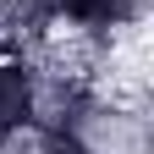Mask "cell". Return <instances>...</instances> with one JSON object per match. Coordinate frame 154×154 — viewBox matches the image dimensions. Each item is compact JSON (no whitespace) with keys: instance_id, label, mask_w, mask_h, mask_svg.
I'll return each mask as SVG.
<instances>
[{"instance_id":"obj_2","label":"cell","mask_w":154,"mask_h":154,"mask_svg":"<svg viewBox=\"0 0 154 154\" xmlns=\"http://www.w3.org/2000/svg\"><path fill=\"white\" fill-rule=\"evenodd\" d=\"M38 110V72L28 61H0V143L33 127Z\"/></svg>"},{"instance_id":"obj_3","label":"cell","mask_w":154,"mask_h":154,"mask_svg":"<svg viewBox=\"0 0 154 154\" xmlns=\"http://www.w3.org/2000/svg\"><path fill=\"white\" fill-rule=\"evenodd\" d=\"M44 154H88L83 138H44Z\"/></svg>"},{"instance_id":"obj_1","label":"cell","mask_w":154,"mask_h":154,"mask_svg":"<svg viewBox=\"0 0 154 154\" xmlns=\"http://www.w3.org/2000/svg\"><path fill=\"white\" fill-rule=\"evenodd\" d=\"M138 17V0H28L22 6V22L28 28H44V22H72V28H88V33H116Z\"/></svg>"}]
</instances>
